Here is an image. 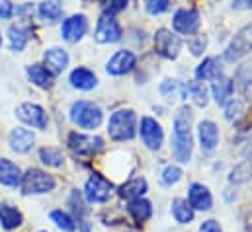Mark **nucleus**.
Wrapping results in <instances>:
<instances>
[{"label":"nucleus","instance_id":"nucleus-1","mask_svg":"<svg viewBox=\"0 0 252 232\" xmlns=\"http://www.w3.org/2000/svg\"><path fill=\"white\" fill-rule=\"evenodd\" d=\"M191 110L182 106L174 117V135H172V152L174 158L182 164H188L191 158Z\"/></svg>","mask_w":252,"mask_h":232},{"label":"nucleus","instance_id":"nucleus-2","mask_svg":"<svg viewBox=\"0 0 252 232\" xmlns=\"http://www.w3.org/2000/svg\"><path fill=\"white\" fill-rule=\"evenodd\" d=\"M108 133L114 141H131L137 133V116L133 110H118L108 121Z\"/></svg>","mask_w":252,"mask_h":232},{"label":"nucleus","instance_id":"nucleus-3","mask_svg":"<svg viewBox=\"0 0 252 232\" xmlns=\"http://www.w3.org/2000/svg\"><path fill=\"white\" fill-rule=\"evenodd\" d=\"M104 119V114L100 110V106L86 102V100H78L70 106V121L82 129H96L100 127Z\"/></svg>","mask_w":252,"mask_h":232},{"label":"nucleus","instance_id":"nucleus-4","mask_svg":"<svg viewBox=\"0 0 252 232\" xmlns=\"http://www.w3.org/2000/svg\"><path fill=\"white\" fill-rule=\"evenodd\" d=\"M57 185L55 177L49 175L47 172L39 170V168H30L26 174L22 175V193L24 195H41V193H49L53 191Z\"/></svg>","mask_w":252,"mask_h":232},{"label":"nucleus","instance_id":"nucleus-5","mask_svg":"<svg viewBox=\"0 0 252 232\" xmlns=\"http://www.w3.org/2000/svg\"><path fill=\"white\" fill-rule=\"evenodd\" d=\"M68 148L74 156H92L98 150L104 148V139L94 135H82V133H70L66 139Z\"/></svg>","mask_w":252,"mask_h":232},{"label":"nucleus","instance_id":"nucleus-6","mask_svg":"<svg viewBox=\"0 0 252 232\" xmlns=\"http://www.w3.org/2000/svg\"><path fill=\"white\" fill-rule=\"evenodd\" d=\"M112 193H114V183L102 174H92L86 179L84 197L90 203H106L112 197Z\"/></svg>","mask_w":252,"mask_h":232},{"label":"nucleus","instance_id":"nucleus-7","mask_svg":"<svg viewBox=\"0 0 252 232\" xmlns=\"http://www.w3.org/2000/svg\"><path fill=\"white\" fill-rule=\"evenodd\" d=\"M122 35H124V31H122V26L116 20V16L104 12L100 16V20H98V26H96V31H94V39L98 43H118L122 39Z\"/></svg>","mask_w":252,"mask_h":232},{"label":"nucleus","instance_id":"nucleus-8","mask_svg":"<svg viewBox=\"0 0 252 232\" xmlns=\"http://www.w3.org/2000/svg\"><path fill=\"white\" fill-rule=\"evenodd\" d=\"M252 51V26H247L243 28L231 41V45L225 49V60L227 62H235L241 57H245L247 53Z\"/></svg>","mask_w":252,"mask_h":232},{"label":"nucleus","instance_id":"nucleus-9","mask_svg":"<svg viewBox=\"0 0 252 232\" xmlns=\"http://www.w3.org/2000/svg\"><path fill=\"white\" fill-rule=\"evenodd\" d=\"M155 49L160 57L164 58H176L180 49H182V41L178 35H174L168 29H157L155 33Z\"/></svg>","mask_w":252,"mask_h":232},{"label":"nucleus","instance_id":"nucleus-10","mask_svg":"<svg viewBox=\"0 0 252 232\" xmlns=\"http://www.w3.org/2000/svg\"><path fill=\"white\" fill-rule=\"evenodd\" d=\"M139 133H141V139H143V143H145L147 148H151V150L160 148V145H162V141H164V131H162L160 123H157V119H153V117H143V119H141V129H139Z\"/></svg>","mask_w":252,"mask_h":232},{"label":"nucleus","instance_id":"nucleus-11","mask_svg":"<svg viewBox=\"0 0 252 232\" xmlns=\"http://www.w3.org/2000/svg\"><path fill=\"white\" fill-rule=\"evenodd\" d=\"M16 117L22 123H26V125H30L33 129H45L47 127V114L37 104H22V106H18Z\"/></svg>","mask_w":252,"mask_h":232},{"label":"nucleus","instance_id":"nucleus-12","mask_svg":"<svg viewBox=\"0 0 252 232\" xmlns=\"http://www.w3.org/2000/svg\"><path fill=\"white\" fill-rule=\"evenodd\" d=\"M86 31H88V20L84 14H74L70 18H66L63 22V28H61V35L68 43L80 41L86 35Z\"/></svg>","mask_w":252,"mask_h":232},{"label":"nucleus","instance_id":"nucleus-13","mask_svg":"<svg viewBox=\"0 0 252 232\" xmlns=\"http://www.w3.org/2000/svg\"><path fill=\"white\" fill-rule=\"evenodd\" d=\"M172 24H174V29H176L178 33L191 35V33H195L197 28H199V14H197V10H193V8H180V10L174 14Z\"/></svg>","mask_w":252,"mask_h":232},{"label":"nucleus","instance_id":"nucleus-14","mask_svg":"<svg viewBox=\"0 0 252 232\" xmlns=\"http://www.w3.org/2000/svg\"><path fill=\"white\" fill-rule=\"evenodd\" d=\"M8 143H10V148L18 154H26L33 148L35 145V135L30 131V129H24V127H16L12 129L10 137H8Z\"/></svg>","mask_w":252,"mask_h":232},{"label":"nucleus","instance_id":"nucleus-15","mask_svg":"<svg viewBox=\"0 0 252 232\" xmlns=\"http://www.w3.org/2000/svg\"><path fill=\"white\" fill-rule=\"evenodd\" d=\"M188 203L193 211H209L213 207L211 191L203 183H191L188 191Z\"/></svg>","mask_w":252,"mask_h":232},{"label":"nucleus","instance_id":"nucleus-16","mask_svg":"<svg viewBox=\"0 0 252 232\" xmlns=\"http://www.w3.org/2000/svg\"><path fill=\"white\" fill-rule=\"evenodd\" d=\"M135 62H137V57H135L131 51L122 49V51H118L114 57L108 60L106 70H108L110 74H114V76H122V74H126L129 70H133Z\"/></svg>","mask_w":252,"mask_h":232},{"label":"nucleus","instance_id":"nucleus-17","mask_svg":"<svg viewBox=\"0 0 252 232\" xmlns=\"http://www.w3.org/2000/svg\"><path fill=\"white\" fill-rule=\"evenodd\" d=\"M68 207H70V211H72V215H74L72 219L76 221V227L80 225L82 232L90 231V227H88L86 221H84V217H86V213H88V207H86L84 195H82L78 189H72V191H70V195H68Z\"/></svg>","mask_w":252,"mask_h":232},{"label":"nucleus","instance_id":"nucleus-18","mask_svg":"<svg viewBox=\"0 0 252 232\" xmlns=\"http://www.w3.org/2000/svg\"><path fill=\"white\" fill-rule=\"evenodd\" d=\"M43 66L55 76V74H61L64 68L68 66V53L64 49L59 47H53V49H47L45 55H43Z\"/></svg>","mask_w":252,"mask_h":232},{"label":"nucleus","instance_id":"nucleus-19","mask_svg":"<svg viewBox=\"0 0 252 232\" xmlns=\"http://www.w3.org/2000/svg\"><path fill=\"white\" fill-rule=\"evenodd\" d=\"M197 137H199V143H201V148L203 150H213L219 143V129L213 121L205 119L197 125Z\"/></svg>","mask_w":252,"mask_h":232},{"label":"nucleus","instance_id":"nucleus-20","mask_svg":"<svg viewBox=\"0 0 252 232\" xmlns=\"http://www.w3.org/2000/svg\"><path fill=\"white\" fill-rule=\"evenodd\" d=\"M22 170L18 164H14L8 158H0V185L6 187H18L22 183Z\"/></svg>","mask_w":252,"mask_h":232},{"label":"nucleus","instance_id":"nucleus-21","mask_svg":"<svg viewBox=\"0 0 252 232\" xmlns=\"http://www.w3.org/2000/svg\"><path fill=\"white\" fill-rule=\"evenodd\" d=\"M96 84H98V78L90 68L78 66L70 72V86L76 90H92L96 88Z\"/></svg>","mask_w":252,"mask_h":232},{"label":"nucleus","instance_id":"nucleus-22","mask_svg":"<svg viewBox=\"0 0 252 232\" xmlns=\"http://www.w3.org/2000/svg\"><path fill=\"white\" fill-rule=\"evenodd\" d=\"M233 90H235V82H233L231 78H227V76L221 74L219 78L213 80L211 92H213V98H215V102H217L219 106H225V104L231 100Z\"/></svg>","mask_w":252,"mask_h":232},{"label":"nucleus","instance_id":"nucleus-23","mask_svg":"<svg viewBox=\"0 0 252 232\" xmlns=\"http://www.w3.org/2000/svg\"><path fill=\"white\" fill-rule=\"evenodd\" d=\"M22 223H24V215L16 207L8 203H0V225L4 231H16L22 227Z\"/></svg>","mask_w":252,"mask_h":232},{"label":"nucleus","instance_id":"nucleus-24","mask_svg":"<svg viewBox=\"0 0 252 232\" xmlns=\"http://www.w3.org/2000/svg\"><path fill=\"white\" fill-rule=\"evenodd\" d=\"M147 179L145 177H133V179H129L126 181L120 189H118V195L122 197V199H129V201H133V199H139V197H143L145 193H147Z\"/></svg>","mask_w":252,"mask_h":232},{"label":"nucleus","instance_id":"nucleus-25","mask_svg":"<svg viewBox=\"0 0 252 232\" xmlns=\"http://www.w3.org/2000/svg\"><path fill=\"white\" fill-rule=\"evenodd\" d=\"M28 78L35 84V86H39V88H51L53 86V80H55V76L43 66V64H30L28 66Z\"/></svg>","mask_w":252,"mask_h":232},{"label":"nucleus","instance_id":"nucleus-26","mask_svg":"<svg viewBox=\"0 0 252 232\" xmlns=\"http://www.w3.org/2000/svg\"><path fill=\"white\" fill-rule=\"evenodd\" d=\"M127 213H129L137 223H145V221H149V219L153 217V205H151V201L139 197V199L129 201Z\"/></svg>","mask_w":252,"mask_h":232},{"label":"nucleus","instance_id":"nucleus-27","mask_svg":"<svg viewBox=\"0 0 252 232\" xmlns=\"http://www.w3.org/2000/svg\"><path fill=\"white\" fill-rule=\"evenodd\" d=\"M221 76V66H219V60L213 57L203 58L201 64H197L195 68V78L201 82V80H215Z\"/></svg>","mask_w":252,"mask_h":232},{"label":"nucleus","instance_id":"nucleus-28","mask_svg":"<svg viewBox=\"0 0 252 232\" xmlns=\"http://www.w3.org/2000/svg\"><path fill=\"white\" fill-rule=\"evenodd\" d=\"M39 16L41 20L49 22V24H55L63 18V4L61 0H43L39 4Z\"/></svg>","mask_w":252,"mask_h":232},{"label":"nucleus","instance_id":"nucleus-29","mask_svg":"<svg viewBox=\"0 0 252 232\" xmlns=\"http://www.w3.org/2000/svg\"><path fill=\"white\" fill-rule=\"evenodd\" d=\"M30 29L28 28H22V26H12L10 29H8V37H10V49L12 51H16V53H20V51H24V47L28 45V41H30Z\"/></svg>","mask_w":252,"mask_h":232},{"label":"nucleus","instance_id":"nucleus-30","mask_svg":"<svg viewBox=\"0 0 252 232\" xmlns=\"http://www.w3.org/2000/svg\"><path fill=\"white\" fill-rule=\"evenodd\" d=\"M172 217H174V221L180 223V225H189V223L193 221V209L189 207V203L186 199L176 197V199L172 201Z\"/></svg>","mask_w":252,"mask_h":232},{"label":"nucleus","instance_id":"nucleus-31","mask_svg":"<svg viewBox=\"0 0 252 232\" xmlns=\"http://www.w3.org/2000/svg\"><path fill=\"white\" fill-rule=\"evenodd\" d=\"M51 221L55 223V227L59 229V231L63 232H74L76 231V221L68 215V213H64L63 209H55V211H51Z\"/></svg>","mask_w":252,"mask_h":232},{"label":"nucleus","instance_id":"nucleus-32","mask_svg":"<svg viewBox=\"0 0 252 232\" xmlns=\"http://www.w3.org/2000/svg\"><path fill=\"white\" fill-rule=\"evenodd\" d=\"M39 160H41L45 166H49V168H61L64 162L61 150H59V148H53V146H43V148L39 150Z\"/></svg>","mask_w":252,"mask_h":232},{"label":"nucleus","instance_id":"nucleus-33","mask_svg":"<svg viewBox=\"0 0 252 232\" xmlns=\"http://www.w3.org/2000/svg\"><path fill=\"white\" fill-rule=\"evenodd\" d=\"M252 177V160H245L239 166H235V170L229 175L231 183H245Z\"/></svg>","mask_w":252,"mask_h":232},{"label":"nucleus","instance_id":"nucleus-34","mask_svg":"<svg viewBox=\"0 0 252 232\" xmlns=\"http://www.w3.org/2000/svg\"><path fill=\"white\" fill-rule=\"evenodd\" d=\"M188 90L191 92V98H193L195 106H199V108H205L207 106V88L203 86V82H199V80L189 82Z\"/></svg>","mask_w":252,"mask_h":232},{"label":"nucleus","instance_id":"nucleus-35","mask_svg":"<svg viewBox=\"0 0 252 232\" xmlns=\"http://www.w3.org/2000/svg\"><path fill=\"white\" fill-rule=\"evenodd\" d=\"M168 6H170V0H145V8L153 16H158V14L166 12Z\"/></svg>","mask_w":252,"mask_h":232},{"label":"nucleus","instance_id":"nucleus-36","mask_svg":"<svg viewBox=\"0 0 252 232\" xmlns=\"http://www.w3.org/2000/svg\"><path fill=\"white\" fill-rule=\"evenodd\" d=\"M243 108H245V104H243L241 100H229V102L225 104V117H227L229 121H233L235 117L241 116Z\"/></svg>","mask_w":252,"mask_h":232},{"label":"nucleus","instance_id":"nucleus-37","mask_svg":"<svg viewBox=\"0 0 252 232\" xmlns=\"http://www.w3.org/2000/svg\"><path fill=\"white\" fill-rule=\"evenodd\" d=\"M188 88L186 86H182L180 82H176V80H164V84H162V88H160V92H162V96H166V98H170V96H174L176 92H186Z\"/></svg>","mask_w":252,"mask_h":232},{"label":"nucleus","instance_id":"nucleus-38","mask_svg":"<svg viewBox=\"0 0 252 232\" xmlns=\"http://www.w3.org/2000/svg\"><path fill=\"white\" fill-rule=\"evenodd\" d=\"M180 177H182V170L178 166H168L162 172V183L164 185H172V183L180 181Z\"/></svg>","mask_w":252,"mask_h":232},{"label":"nucleus","instance_id":"nucleus-39","mask_svg":"<svg viewBox=\"0 0 252 232\" xmlns=\"http://www.w3.org/2000/svg\"><path fill=\"white\" fill-rule=\"evenodd\" d=\"M205 47H207V37H205V35L195 37V39L189 41V51H191V55H195V57H199V55L205 51Z\"/></svg>","mask_w":252,"mask_h":232},{"label":"nucleus","instance_id":"nucleus-40","mask_svg":"<svg viewBox=\"0 0 252 232\" xmlns=\"http://www.w3.org/2000/svg\"><path fill=\"white\" fill-rule=\"evenodd\" d=\"M127 2L129 0H104V6H106V12L108 14H116V12L126 10Z\"/></svg>","mask_w":252,"mask_h":232},{"label":"nucleus","instance_id":"nucleus-41","mask_svg":"<svg viewBox=\"0 0 252 232\" xmlns=\"http://www.w3.org/2000/svg\"><path fill=\"white\" fill-rule=\"evenodd\" d=\"M14 16V4L10 0H0V20H10Z\"/></svg>","mask_w":252,"mask_h":232},{"label":"nucleus","instance_id":"nucleus-42","mask_svg":"<svg viewBox=\"0 0 252 232\" xmlns=\"http://www.w3.org/2000/svg\"><path fill=\"white\" fill-rule=\"evenodd\" d=\"M197 232H223V229H221V225H219L217 221L209 219V221H203V223L199 225V231Z\"/></svg>","mask_w":252,"mask_h":232},{"label":"nucleus","instance_id":"nucleus-43","mask_svg":"<svg viewBox=\"0 0 252 232\" xmlns=\"http://www.w3.org/2000/svg\"><path fill=\"white\" fill-rule=\"evenodd\" d=\"M251 6H252V0H235V4H233L235 10H247Z\"/></svg>","mask_w":252,"mask_h":232},{"label":"nucleus","instance_id":"nucleus-44","mask_svg":"<svg viewBox=\"0 0 252 232\" xmlns=\"http://www.w3.org/2000/svg\"><path fill=\"white\" fill-rule=\"evenodd\" d=\"M243 156H245V158H252V141L249 143V146L243 150Z\"/></svg>","mask_w":252,"mask_h":232},{"label":"nucleus","instance_id":"nucleus-45","mask_svg":"<svg viewBox=\"0 0 252 232\" xmlns=\"http://www.w3.org/2000/svg\"><path fill=\"white\" fill-rule=\"evenodd\" d=\"M0 47H2V35H0Z\"/></svg>","mask_w":252,"mask_h":232},{"label":"nucleus","instance_id":"nucleus-46","mask_svg":"<svg viewBox=\"0 0 252 232\" xmlns=\"http://www.w3.org/2000/svg\"><path fill=\"white\" fill-rule=\"evenodd\" d=\"M39 232H47V231H39Z\"/></svg>","mask_w":252,"mask_h":232}]
</instances>
